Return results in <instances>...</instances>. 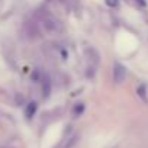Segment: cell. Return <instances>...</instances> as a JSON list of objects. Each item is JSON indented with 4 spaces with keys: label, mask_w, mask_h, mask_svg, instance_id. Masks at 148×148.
<instances>
[{
    "label": "cell",
    "mask_w": 148,
    "mask_h": 148,
    "mask_svg": "<svg viewBox=\"0 0 148 148\" xmlns=\"http://www.w3.org/2000/svg\"><path fill=\"white\" fill-rule=\"evenodd\" d=\"M126 77V68L121 62H115L113 65V80L116 83H122Z\"/></svg>",
    "instance_id": "2"
},
{
    "label": "cell",
    "mask_w": 148,
    "mask_h": 148,
    "mask_svg": "<svg viewBox=\"0 0 148 148\" xmlns=\"http://www.w3.org/2000/svg\"><path fill=\"white\" fill-rule=\"evenodd\" d=\"M138 92H139V96L145 99V87H144V86H141V87L138 89Z\"/></svg>",
    "instance_id": "5"
},
{
    "label": "cell",
    "mask_w": 148,
    "mask_h": 148,
    "mask_svg": "<svg viewBox=\"0 0 148 148\" xmlns=\"http://www.w3.org/2000/svg\"><path fill=\"white\" fill-rule=\"evenodd\" d=\"M36 103L35 102H31L29 105H28V108H26V116L28 118H32L34 115H35V112H36Z\"/></svg>",
    "instance_id": "3"
},
{
    "label": "cell",
    "mask_w": 148,
    "mask_h": 148,
    "mask_svg": "<svg viewBox=\"0 0 148 148\" xmlns=\"http://www.w3.org/2000/svg\"><path fill=\"white\" fill-rule=\"evenodd\" d=\"M106 3H108L109 6L115 8V6H118V0H106Z\"/></svg>",
    "instance_id": "4"
},
{
    "label": "cell",
    "mask_w": 148,
    "mask_h": 148,
    "mask_svg": "<svg viewBox=\"0 0 148 148\" xmlns=\"http://www.w3.org/2000/svg\"><path fill=\"white\" fill-rule=\"evenodd\" d=\"M41 23L44 25V28H45V31L48 32V34H61L62 32V23L55 18V16H52L51 13H44L42 15V18H41Z\"/></svg>",
    "instance_id": "1"
}]
</instances>
